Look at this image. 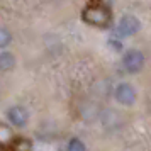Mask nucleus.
<instances>
[{
	"label": "nucleus",
	"instance_id": "f257e3e1",
	"mask_svg": "<svg viewBox=\"0 0 151 151\" xmlns=\"http://www.w3.org/2000/svg\"><path fill=\"white\" fill-rule=\"evenodd\" d=\"M110 19L112 17H110L109 9L100 4H92L83 9L82 12V21L92 27H109Z\"/></svg>",
	"mask_w": 151,
	"mask_h": 151
},
{
	"label": "nucleus",
	"instance_id": "f03ea898",
	"mask_svg": "<svg viewBox=\"0 0 151 151\" xmlns=\"http://www.w3.org/2000/svg\"><path fill=\"white\" fill-rule=\"evenodd\" d=\"M144 63H146V58H144V53L139 51V49H127L122 55V68L126 70V73L129 75H136L139 71H143Z\"/></svg>",
	"mask_w": 151,
	"mask_h": 151
},
{
	"label": "nucleus",
	"instance_id": "7ed1b4c3",
	"mask_svg": "<svg viewBox=\"0 0 151 151\" xmlns=\"http://www.w3.org/2000/svg\"><path fill=\"white\" fill-rule=\"evenodd\" d=\"M99 119H100V124L104 126V129L105 131H119L124 127V122H126V119H124V116L119 112V110L116 109H102L100 110V116H99Z\"/></svg>",
	"mask_w": 151,
	"mask_h": 151
},
{
	"label": "nucleus",
	"instance_id": "20e7f679",
	"mask_svg": "<svg viewBox=\"0 0 151 151\" xmlns=\"http://www.w3.org/2000/svg\"><path fill=\"white\" fill-rule=\"evenodd\" d=\"M114 99H116L117 104H121L124 107H131V105L136 104V99H137L136 88L127 82L117 83L116 88H114Z\"/></svg>",
	"mask_w": 151,
	"mask_h": 151
},
{
	"label": "nucleus",
	"instance_id": "39448f33",
	"mask_svg": "<svg viewBox=\"0 0 151 151\" xmlns=\"http://www.w3.org/2000/svg\"><path fill=\"white\" fill-rule=\"evenodd\" d=\"M139 29H141V22H139L137 17H134V15H122L116 27V36H119L121 39L122 37H131L136 32H139Z\"/></svg>",
	"mask_w": 151,
	"mask_h": 151
},
{
	"label": "nucleus",
	"instance_id": "423d86ee",
	"mask_svg": "<svg viewBox=\"0 0 151 151\" xmlns=\"http://www.w3.org/2000/svg\"><path fill=\"white\" fill-rule=\"evenodd\" d=\"M7 119L14 127H26L29 122V112L22 105H12L7 109Z\"/></svg>",
	"mask_w": 151,
	"mask_h": 151
},
{
	"label": "nucleus",
	"instance_id": "0eeeda50",
	"mask_svg": "<svg viewBox=\"0 0 151 151\" xmlns=\"http://www.w3.org/2000/svg\"><path fill=\"white\" fill-rule=\"evenodd\" d=\"M17 137L14 134V129L9 126V124H4L0 122V148H9L15 144Z\"/></svg>",
	"mask_w": 151,
	"mask_h": 151
},
{
	"label": "nucleus",
	"instance_id": "6e6552de",
	"mask_svg": "<svg viewBox=\"0 0 151 151\" xmlns=\"http://www.w3.org/2000/svg\"><path fill=\"white\" fill-rule=\"evenodd\" d=\"M15 60L14 53H10V51H0V71L2 73H7L10 70L15 68Z\"/></svg>",
	"mask_w": 151,
	"mask_h": 151
},
{
	"label": "nucleus",
	"instance_id": "1a4fd4ad",
	"mask_svg": "<svg viewBox=\"0 0 151 151\" xmlns=\"http://www.w3.org/2000/svg\"><path fill=\"white\" fill-rule=\"evenodd\" d=\"M10 42H12V32L7 27L0 26V49H5Z\"/></svg>",
	"mask_w": 151,
	"mask_h": 151
},
{
	"label": "nucleus",
	"instance_id": "9d476101",
	"mask_svg": "<svg viewBox=\"0 0 151 151\" xmlns=\"http://www.w3.org/2000/svg\"><path fill=\"white\" fill-rule=\"evenodd\" d=\"M66 150L68 151H87V146H85V143H83L82 139H78V137H71V139L68 141Z\"/></svg>",
	"mask_w": 151,
	"mask_h": 151
}]
</instances>
